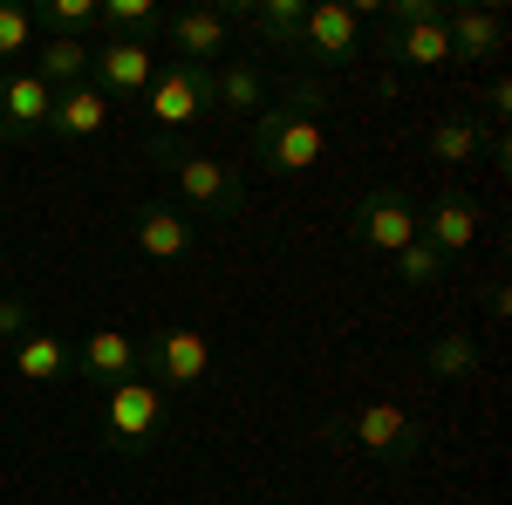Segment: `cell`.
Wrapping results in <instances>:
<instances>
[{
	"label": "cell",
	"mask_w": 512,
	"mask_h": 505,
	"mask_svg": "<svg viewBox=\"0 0 512 505\" xmlns=\"http://www.w3.org/2000/svg\"><path fill=\"white\" fill-rule=\"evenodd\" d=\"M492 151V130L478 117H444L431 123V157L437 164H478V157Z\"/></svg>",
	"instance_id": "23"
},
{
	"label": "cell",
	"mask_w": 512,
	"mask_h": 505,
	"mask_svg": "<svg viewBox=\"0 0 512 505\" xmlns=\"http://www.w3.org/2000/svg\"><path fill=\"white\" fill-rule=\"evenodd\" d=\"M144 117H151V137H178V130H198L205 117H219L212 103V69H192V62H164L151 89H144Z\"/></svg>",
	"instance_id": "4"
},
{
	"label": "cell",
	"mask_w": 512,
	"mask_h": 505,
	"mask_svg": "<svg viewBox=\"0 0 512 505\" xmlns=\"http://www.w3.org/2000/svg\"><path fill=\"white\" fill-rule=\"evenodd\" d=\"M315 110H321V76H294L287 82V103L253 117V157H260L274 178H301V171L321 164L328 137H321Z\"/></svg>",
	"instance_id": "1"
},
{
	"label": "cell",
	"mask_w": 512,
	"mask_h": 505,
	"mask_svg": "<svg viewBox=\"0 0 512 505\" xmlns=\"http://www.w3.org/2000/svg\"><path fill=\"white\" fill-rule=\"evenodd\" d=\"M117 117V103L96 89V82H76V89H55V110H48V137H62V144H89V137H103Z\"/></svg>",
	"instance_id": "16"
},
{
	"label": "cell",
	"mask_w": 512,
	"mask_h": 505,
	"mask_svg": "<svg viewBox=\"0 0 512 505\" xmlns=\"http://www.w3.org/2000/svg\"><path fill=\"white\" fill-rule=\"evenodd\" d=\"M478 226H485V212H478L465 192H444V198H431V205L417 212V239H424V246H437L444 260H451V253H472Z\"/></svg>",
	"instance_id": "14"
},
{
	"label": "cell",
	"mask_w": 512,
	"mask_h": 505,
	"mask_svg": "<svg viewBox=\"0 0 512 505\" xmlns=\"http://www.w3.org/2000/svg\"><path fill=\"white\" fill-rule=\"evenodd\" d=\"M14 376H28V383H62V376H76V349H69L62 335L35 328L28 342H14Z\"/></svg>",
	"instance_id": "20"
},
{
	"label": "cell",
	"mask_w": 512,
	"mask_h": 505,
	"mask_svg": "<svg viewBox=\"0 0 512 505\" xmlns=\"http://www.w3.org/2000/svg\"><path fill=\"white\" fill-rule=\"evenodd\" d=\"M164 424H171V403H164L158 383L130 376V383L103 389V444H110L117 458H144V451H158Z\"/></svg>",
	"instance_id": "3"
},
{
	"label": "cell",
	"mask_w": 512,
	"mask_h": 505,
	"mask_svg": "<svg viewBox=\"0 0 512 505\" xmlns=\"http://www.w3.org/2000/svg\"><path fill=\"white\" fill-rule=\"evenodd\" d=\"M0 273H7V260H0Z\"/></svg>",
	"instance_id": "32"
},
{
	"label": "cell",
	"mask_w": 512,
	"mask_h": 505,
	"mask_svg": "<svg viewBox=\"0 0 512 505\" xmlns=\"http://www.w3.org/2000/svg\"><path fill=\"white\" fill-rule=\"evenodd\" d=\"M137 349H144V383H158V389H198L212 376V342L198 328H158Z\"/></svg>",
	"instance_id": "6"
},
{
	"label": "cell",
	"mask_w": 512,
	"mask_h": 505,
	"mask_svg": "<svg viewBox=\"0 0 512 505\" xmlns=\"http://www.w3.org/2000/svg\"><path fill=\"white\" fill-rule=\"evenodd\" d=\"M321 437H328V444H335V437H349V444H362L369 458H383L390 471H410L417 458H424V424H417L403 403H390V396H369V403L342 410Z\"/></svg>",
	"instance_id": "2"
},
{
	"label": "cell",
	"mask_w": 512,
	"mask_h": 505,
	"mask_svg": "<svg viewBox=\"0 0 512 505\" xmlns=\"http://www.w3.org/2000/svg\"><path fill=\"white\" fill-rule=\"evenodd\" d=\"M478 362H485V342H478L472 328H444V335H431V349H424V369H431L437 383H465Z\"/></svg>",
	"instance_id": "21"
},
{
	"label": "cell",
	"mask_w": 512,
	"mask_h": 505,
	"mask_svg": "<svg viewBox=\"0 0 512 505\" xmlns=\"http://www.w3.org/2000/svg\"><path fill=\"white\" fill-rule=\"evenodd\" d=\"M41 328V314L28 294H0V349H14V342H28Z\"/></svg>",
	"instance_id": "28"
},
{
	"label": "cell",
	"mask_w": 512,
	"mask_h": 505,
	"mask_svg": "<svg viewBox=\"0 0 512 505\" xmlns=\"http://www.w3.org/2000/svg\"><path fill=\"white\" fill-rule=\"evenodd\" d=\"M212 103L233 110V117H253V110H267V76L233 55V62H219V76H212Z\"/></svg>",
	"instance_id": "22"
},
{
	"label": "cell",
	"mask_w": 512,
	"mask_h": 505,
	"mask_svg": "<svg viewBox=\"0 0 512 505\" xmlns=\"http://www.w3.org/2000/svg\"><path fill=\"white\" fill-rule=\"evenodd\" d=\"M35 14V28H48V35H96L103 21H96V0H41V7H28Z\"/></svg>",
	"instance_id": "25"
},
{
	"label": "cell",
	"mask_w": 512,
	"mask_h": 505,
	"mask_svg": "<svg viewBox=\"0 0 512 505\" xmlns=\"http://www.w3.org/2000/svg\"><path fill=\"white\" fill-rule=\"evenodd\" d=\"M444 35H451V62L492 69V62L506 55V14H499V7H451Z\"/></svg>",
	"instance_id": "13"
},
{
	"label": "cell",
	"mask_w": 512,
	"mask_h": 505,
	"mask_svg": "<svg viewBox=\"0 0 512 505\" xmlns=\"http://www.w3.org/2000/svg\"><path fill=\"white\" fill-rule=\"evenodd\" d=\"M349 239H355V246H369V253H403V246L417 239V205L396 192V185H376V192L355 198Z\"/></svg>",
	"instance_id": "8"
},
{
	"label": "cell",
	"mask_w": 512,
	"mask_h": 505,
	"mask_svg": "<svg viewBox=\"0 0 512 505\" xmlns=\"http://www.w3.org/2000/svg\"><path fill=\"white\" fill-rule=\"evenodd\" d=\"M198 239V219H185L171 198H144L137 212H130V246L144 253V260H185Z\"/></svg>",
	"instance_id": "10"
},
{
	"label": "cell",
	"mask_w": 512,
	"mask_h": 505,
	"mask_svg": "<svg viewBox=\"0 0 512 505\" xmlns=\"http://www.w3.org/2000/svg\"><path fill=\"white\" fill-rule=\"evenodd\" d=\"M444 21H451V14H444ZM444 21H431V28H383L376 55L396 62V69H444V62H451V35H444Z\"/></svg>",
	"instance_id": "18"
},
{
	"label": "cell",
	"mask_w": 512,
	"mask_h": 505,
	"mask_svg": "<svg viewBox=\"0 0 512 505\" xmlns=\"http://www.w3.org/2000/svg\"><path fill=\"white\" fill-rule=\"evenodd\" d=\"M485 308H492V321H506V314H512V294H506V280H492V287H485Z\"/></svg>",
	"instance_id": "31"
},
{
	"label": "cell",
	"mask_w": 512,
	"mask_h": 505,
	"mask_svg": "<svg viewBox=\"0 0 512 505\" xmlns=\"http://www.w3.org/2000/svg\"><path fill=\"white\" fill-rule=\"evenodd\" d=\"M96 21L117 28V35H130V41H151L164 28V7H158V0H103Z\"/></svg>",
	"instance_id": "24"
},
{
	"label": "cell",
	"mask_w": 512,
	"mask_h": 505,
	"mask_svg": "<svg viewBox=\"0 0 512 505\" xmlns=\"http://www.w3.org/2000/svg\"><path fill=\"white\" fill-rule=\"evenodd\" d=\"M390 260H396V280H403V287H437V280L451 273V260H444L437 246H424V239H410V246L390 253Z\"/></svg>",
	"instance_id": "27"
},
{
	"label": "cell",
	"mask_w": 512,
	"mask_h": 505,
	"mask_svg": "<svg viewBox=\"0 0 512 505\" xmlns=\"http://www.w3.org/2000/svg\"><path fill=\"white\" fill-rule=\"evenodd\" d=\"M294 48L315 62V76H328V69H342V62L362 55V14H355L349 0H315V7H308V21H301V41H294Z\"/></svg>",
	"instance_id": "7"
},
{
	"label": "cell",
	"mask_w": 512,
	"mask_h": 505,
	"mask_svg": "<svg viewBox=\"0 0 512 505\" xmlns=\"http://www.w3.org/2000/svg\"><path fill=\"white\" fill-rule=\"evenodd\" d=\"M506 117H512V82L492 76V82H485V96H478V123H506Z\"/></svg>",
	"instance_id": "30"
},
{
	"label": "cell",
	"mask_w": 512,
	"mask_h": 505,
	"mask_svg": "<svg viewBox=\"0 0 512 505\" xmlns=\"http://www.w3.org/2000/svg\"><path fill=\"white\" fill-rule=\"evenodd\" d=\"M226 21H246L260 41H274V48H294L301 41V21H308V0H226L219 7Z\"/></svg>",
	"instance_id": "17"
},
{
	"label": "cell",
	"mask_w": 512,
	"mask_h": 505,
	"mask_svg": "<svg viewBox=\"0 0 512 505\" xmlns=\"http://www.w3.org/2000/svg\"><path fill=\"white\" fill-rule=\"evenodd\" d=\"M451 7L444 0H383V28H431Z\"/></svg>",
	"instance_id": "29"
},
{
	"label": "cell",
	"mask_w": 512,
	"mask_h": 505,
	"mask_svg": "<svg viewBox=\"0 0 512 505\" xmlns=\"http://www.w3.org/2000/svg\"><path fill=\"white\" fill-rule=\"evenodd\" d=\"M35 14L21 7V0H0V76L21 62V55H35Z\"/></svg>",
	"instance_id": "26"
},
{
	"label": "cell",
	"mask_w": 512,
	"mask_h": 505,
	"mask_svg": "<svg viewBox=\"0 0 512 505\" xmlns=\"http://www.w3.org/2000/svg\"><path fill=\"white\" fill-rule=\"evenodd\" d=\"M76 376L89 383H130V376H144V349H137V335L130 328H89L76 342Z\"/></svg>",
	"instance_id": "12"
},
{
	"label": "cell",
	"mask_w": 512,
	"mask_h": 505,
	"mask_svg": "<svg viewBox=\"0 0 512 505\" xmlns=\"http://www.w3.org/2000/svg\"><path fill=\"white\" fill-rule=\"evenodd\" d=\"M171 171H178V212L185 219H226V212H239V198H246L239 164H226V157L185 151Z\"/></svg>",
	"instance_id": "5"
},
{
	"label": "cell",
	"mask_w": 512,
	"mask_h": 505,
	"mask_svg": "<svg viewBox=\"0 0 512 505\" xmlns=\"http://www.w3.org/2000/svg\"><path fill=\"white\" fill-rule=\"evenodd\" d=\"M89 55H96V41H82V35H41L35 41V76L48 89H76V82H89Z\"/></svg>",
	"instance_id": "19"
},
{
	"label": "cell",
	"mask_w": 512,
	"mask_h": 505,
	"mask_svg": "<svg viewBox=\"0 0 512 505\" xmlns=\"http://www.w3.org/2000/svg\"><path fill=\"white\" fill-rule=\"evenodd\" d=\"M164 35L178 48V62L212 69V62L226 55V41H233V21H226L219 7H185V14H164Z\"/></svg>",
	"instance_id": "15"
},
{
	"label": "cell",
	"mask_w": 512,
	"mask_h": 505,
	"mask_svg": "<svg viewBox=\"0 0 512 505\" xmlns=\"http://www.w3.org/2000/svg\"><path fill=\"white\" fill-rule=\"evenodd\" d=\"M48 110H55V89L35 76V69H7L0 76V137L7 144H28L48 130Z\"/></svg>",
	"instance_id": "11"
},
{
	"label": "cell",
	"mask_w": 512,
	"mask_h": 505,
	"mask_svg": "<svg viewBox=\"0 0 512 505\" xmlns=\"http://www.w3.org/2000/svg\"><path fill=\"white\" fill-rule=\"evenodd\" d=\"M89 76H96V89H103L110 103H123V96H144V89H151V76H158V55H151V41L110 35V41H96Z\"/></svg>",
	"instance_id": "9"
}]
</instances>
